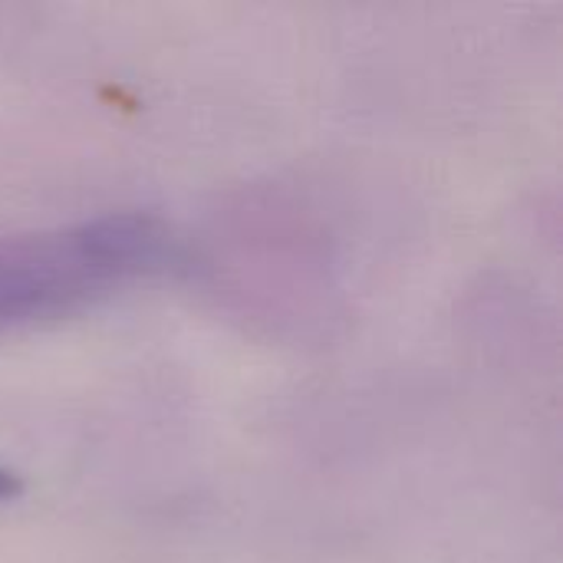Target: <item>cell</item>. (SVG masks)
<instances>
[{
	"instance_id": "1",
	"label": "cell",
	"mask_w": 563,
	"mask_h": 563,
	"mask_svg": "<svg viewBox=\"0 0 563 563\" xmlns=\"http://www.w3.org/2000/svg\"><path fill=\"white\" fill-rule=\"evenodd\" d=\"M181 247L142 211H112L0 241V340L79 317L165 274Z\"/></svg>"
},
{
	"instance_id": "2",
	"label": "cell",
	"mask_w": 563,
	"mask_h": 563,
	"mask_svg": "<svg viewBox=\"0 0 563 563\" xmlns=\"http://www.w3.org/2000/svg\"><path fill=\"white\" fill-rule=\"evenodd\" d=\"M20 495H23V478H20V472L0 465V505L16 501Z\"/></svg>"
}]
</instances>
